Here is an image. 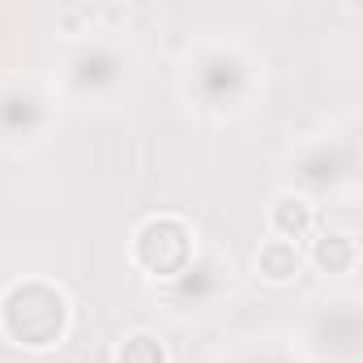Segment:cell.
Instances as JSON below:
<instances>
[{"mask_svg": "<svg viewBox=\"0 0 363 363\" xmlns=\"http://www.w3.org/2000/svg\"><path fill=\"white\" fill-rule=\"evenodd\" d=\"M120 30H99L82 43H65L56 56V77H52V94L60 103H82V107H107L116 103L128 82H133V52L124 48V39H116Z\"/></svg>", "mask_w": 363, "mask_h": 363, "instance_id": "cell-3", "label": "cell"}, {"mask_svg": "<svg viewBox=\"0 0 363 363\" xmlns=\"http://www.w3.org/2000/svg\"><path fill=\"white\" fill-rule=\"evenodd\" d=\"M231 282H235V261H231V252H223V248H201L197 261L179 274V278L154 286V299H158V308H167L175 320H197V316H210V312L231 295Z\"/></svg>", "mask_w": 363, "mask_h": 363, "instance_id": "cell-7", "label": "cell"}, {"mask_svg": "<svg viewBox=\"0 0 363 363\" xmlns=\"http://www.w3.org/2000/svg\"><path fill=\"white\" fill-rule=\"evenodd\" d=\"M316 201L291 193V189H278L265 206V231L274 240H291V244H308V235L316 231Z\"/></svg>", "mask_w": 363, "mask_h": 363, "instance_id": "cell-10", "label": "cell"}, {"mask_svg": "<svg viewBox=\"0 0 363 363\" xmlns=\"http://www.w3.org/2000/svg\"><path fill=\"white\" fill-rule=\"evenodd\" d=\"M179 90L206 120H240L265 99V56L244 39H201L179 69Z\"/></svg>", "mask_w": 363, "mask_h": 363, "instance_id": "cell-1", "label": "cell"}, {"mask_svg": "<svg viewBox=\"0 0 363 363\" xmlns=\"http://www.w3.org/2000/svg\"><path fill=\"white\" fill-rule=\"evenodd\" d=\"M77 320L73 295L43 274H22L0 286V337L26 354H52L69 342Z\"/></svg>", "mask_w": 363, "mask_h": 363, "instance_id": "cell-2", "label": "cell"}, {"mask_svg": "<svg viewBox=\"0 0 363 363\" xmlns=\"http://www.w3.org/2000/svg\"><path fill=\"white\" fill-rule=\"evenodd\" d=\"M201 252V235L193 227V218L175 214V210H158V214H145L133 231H128V265L162 286L171 278H179Z\"/></svg>", "mask_w": 363, "mask_h": 363, "instance_id": "cell-6", "label": "cell"}, {"mask_svg": "<svg viewBox=\"0 0 363 363\" xmlns=\"http://www.w3.org/2000/svg\"><path fill=\"white\" fill-rule=\"evenodd\" d=\"M303 244H291V240H274V235H265L261 244H257V252H252V274H257V282H265V286H295L299 278H303Z\"/></svg>", "mask_w": 363, "mask_h": 363, "instance_id": "cell-11", "label": "cell"}, {"mask_svg": "<svg viewBox=\"0 0 363 363\" xmlns=\"http://www.w3.org/2000/svg\"><path fill=\"white\" fill-rule=\"evenodd\" d=\"M295 350L303 363H359L363 359V299L354 291H329L303 303L295 325Z\"/></svg>", "mask_w": 363, "mask_h": 363, "instance_id": "cell-5", "label": "cell"}, {"mask_svg": "<svg viewBox=\"0 0 363 363\" xmlns=\"http://www.w3.org/2000/svg\"><path fill=\"white\" fill-rule=\"evenodd\" d=\"M116 363H171V346L158 329H128L116 342Z\"/></svg>", "mask_w": 363, "mask_h": 363, "instance_id": "cell-13", "label": "cell"}, {"mask_svg": "<svg viewBox=\"0 0 363 363\" xmlns=\"http://www.w3.org/2000/svg\"><path fill=\"white\" fill-rule=\"evenodd\" d=\"M218 363H303V354L295 350V342H282L274 333H257V337H244L240 346H231Z\"/></svg>", "mask_w": 363, "mask_h": 363, "instance_id": "cell-12", "label": "cell"}, {"mask_svg": "<svg viewBox=\"0 0 363 363\" xmlns=\"http://www.w3.org/2000/svg\"><path fill=\"white\" fill-rule=\"evenodd\" d=\"M359 231H337V227H316L303 248V265H312L325 278H350L359 269Z\"/></svg>", "mask_w": 363, "mask_h": 363, "instance_id": "cell-9", "label": "cell"}, {"mask_svg": "<svg viewBox=\"0 0 363 363\" xmlns=\"http://www.w3.org/2000/svg\"><path fill=\"white\" fill-rule=\"evenodd\" d=\"M56 120H60V99L52 94V86L22 82V77L0 86V141L5 145L30 150L48 141Z\"/></svg>", "mask_w": 363, "mask_h": 363, "instance_id": "cell-8", "label": "cell"}, {"mask_svg": "<svg viewBox=\"0 0 363 363\" xmlns=\"http://www.w3.org/2000/svg\"><path fill=\"white\" fill-rule=\"evenodd\" d=\"M282 175H286L282 189H291L308 201L354 189V179H359V133H354V124L295 141L282 158Z\"/></svg>", "mask_w": 363, "mask_h": 363, "instance_id": "cell-4", "label": "cell"}]
</instances>
